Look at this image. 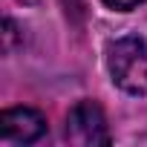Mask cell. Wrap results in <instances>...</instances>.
Segmentation results:
<instances>
[{
  "mask_svg": "<svg viewBox=\"0 0 147 147\" xmlns=\"http://www.w3.org/2000/svg\"><path fill=\"white\" fill-rule=\"evenodd\" d=\"M138 3H144V0H104V6H110V9H115V12H130V9H136Z\"/></svg>",
  "mask_w": 147,
  "mask_h": 147,
  "instance_id": "obj_4",
  "label": "cell"
},
{
  "mask_svg": "<svg viewBox=\"0 0 147 147\" xmlns=\"http://www.w3.org/2000/svg\"><path fill=\"white\" fill-rule=\"evenodd\" d=\"M46 133V118L32 107H12L0 113V141L3 144H32Z\"/></svg>",
  "mask_w": 147,
  "mask_h": 147,
  "instance_id": "obj_3",
  "label": "cell"
},
{
  "mask_svg": "<svg viewBox=\"0 0 147 147\" xmlns=\"http://www.w3.org/2000/svg\"><path fill=\"white\" fill-rule=\"evenodd\" d=\"M66 141L81 144V147H95V144H110V130L104 110L95 101H78L66 115Z\"/></svg>",
  "mask_w": 147,
  "mask_h": 147,
  "instance_id": "obj_2",
  "label": "cell"
},
{
  "mask_svg": "<svg viewBox=\"0 0 147 147\" xmlns=\"http://www.w3.org/2000/svg\"><path fill=\"white\" fill-rule=\"evenodd\" d=\"M107 69L113 84L130 95L147 92V40L141 38H121L107 49Z\"/></svg>",
  "mask_w": 147,
  "mask_h": 147,
  "instance_id": "obj_1",
  "label": "cell"
}]
</instances>
